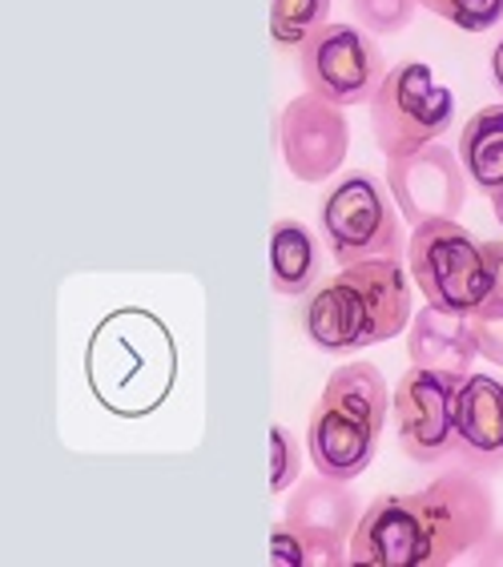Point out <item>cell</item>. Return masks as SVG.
Instances as JSON below:
<instances>
[{"instance_id":"obj_17","label":"cell","mask_w":503,"mask_h":567,"mask_svg":"<svg viewBox=\"0 0 503 567\" xmlns=\"http://www.w3.org/2000/svg\"><path fill=\"white\" fill-rule=\"evenodd\" d=\"M270 564L278 567H339L350 564L347 556V544L339 539H330L322 532H310V527H298L290 519L274 527L270 535Z\"/></svg>"},{"instance_id":"obj_13","label":"cell","mask_w":503,"mask_h":567,"mask_svg":"<svg viewBox=\"0 0 503 567\" xmlns=\"http://www.w3.org/2000/svg\"><path fill=\"white\" fill-rule=\"evenodd\" d=\"M407 354H411L415 367L468 379L471 362L480 359L471 318L451 315V310H439V306L427 302L423 310L411 318V327H407Z\"/></svg>"},{"instance_id":"obj_1","label":"cell","mask_w":503,"mask_h":567,"mask_svg":"<svg viewBox=\"0 0 503 567\" xmlns=\"http://www.w3.org/2000/svg\"><path fill=\"white\" fill-rule=\"evenodd\" d=\"M487 475L451 467L423 492L379 495L359 515L347 556L362 567H448L495 532Z\"/></svg>"},{"instance_id":"obj_8","label":"cell","mask_w":503,"mask_h":567,"mask_svg":"<svg viewBox=\"0 0 503 567\" xmlns=\"http://www.w3.org/2000/svg\"><path fill=\"white\" fill-rule=\"evenodd\" d=\"M298 76L307 93H318L330 105L347 110V105H367L374 97V89L387 76V61L383 49L374 44V33L327 21L298 49Z\"/></svg>"},{"instance_id":"obj_5","label":"cell","mask_w":503,"mask_h":567,"mask_svg":"<svg viewBox=\"0 0 503 567\" xmlns=\"http://www.w3.org/2000/svg\"><path fill=\"white\" fill-rule=\"evenodd\" d=\"M407 270L427 302L468 318L480 315L492 286L487 250L483 241H475V234L460 226V218L419 221L407 241Z\"/></svg>"},{"instance_id":"obj_4","label":"cell","mask_w":503,"mask_h":567,"mask_svg":"<svg viewBox=\"0 0 503 567\" xmlns=\"http://www.w3.org/2000/svg\"><path fill=\"white\" fill-rule=\"evenodd\" d=\"M391 391L374 362H342L318 394L307 426V451L315 471L355 483L371 467L383 439Z\"/></svg>"},{"instance_id":"obj_16","label":"cell","mask_w":503,"mask_h":567,"mask_svg":"<svg viewBox=\"0 0 503 567\" xmlns=\"http://www.w3.org/2000/svg\"><path fill=\"white\" fill-rule=\"evenodd\" d=\"M455 153H460L471 186L492 197L503 186V105H487L475 117H468Z\"/></svg>"},{"instance_id":"obj_19","label":"cell","mask_w":503,"mask_h":567,"mask_svg":"<svg viewBox=\"0 0 503 567\" xmlns=\"http://www.w3.org/2000/svg\"><path fill=\"white\" fill-rule=\"evenodd\" d=\"M419 0H350V17L374 37L403 33L411 17H415Z\"/></svg>"},{"instance_id":"obj_20","label":"cell","mask_w":503,"mask_h":567,"mask_svg":"<svg viewBox=\"0 0 503 567\" xmlns=\"http://www.w3.org/2000/svg\"><path fill=\"white\" fill-rule=\"evenodd\" d=\"M298 467H302V451H298L295 435L286 426H270V492L286 495V487L298 483Z\"/></svg>"},{"instance_id":"obj_3","label":"cell","mask_w":503,"mask_h":567,"mask_svg":"<svg viewBox=\"0 0 503 567\" xmlns=\"http://www.w3.org/2000/svg\"><path fill=\"white\" fill-rule=\"evenodd\" d=\"M89 391L110 415L145 419L170 399L177 379L174 334L154 310L121 306L105 315L85 347Z\"/></svg>"},{"instance_id":"obj_10","label":"cell","mask_w":503,"mask_h":567,"mask_svg":"<svg viewBox=\"0 0 503 567\" xmlns=\"http://www.w3.org/2000/svg\"><path fill=\"white\" fill-rule=\"evenodd\" d=\"M278 150L290 177L307 186L335 177L350 153V125L342 117V105H330L318 93L286 101V110L278 113Z\"/></svg>"},{"instance_id":"obj_27","label":"cell","mask_w":503,"mask_h":567,"mask_svg":"<svg viewBox=\"0 0 503 567\" xmlns=\"http://www.w3.org/2000/svg\"><path fill=\"white\" fill-rule=\"evenodd\" d=\"M443 4H448V0H419V9H427V12H443Z\"/></svg>"},{"instance_id":"obj_26","label":"cell","mask_w":503,"mask_h":567,"mask_svg":"<svg viewBox=\"0 0 503 567\" xmlns=\"http://www.w3.org/2000/svg\"><path fill=\"white\" fill-rule=\"evenodd\" d=\"M492 209H495V221H500V226H503V186L492 194Z\"/></svg>"},{"instance_id":"obj_12","label":"cell","mask_w":503,"mask_h":567,"mask_svg":"<svg viewBox=\"0 0 503 567\" xmlns=\"http://www.w3.org/2000/svg\"><path fill=\"white\" fill-rule=\"evenodd\" d=\"M455 463L480 475L503 471V382L471 371L460 386V447Z\"/></svg>"},{"instance_id":"obj_7","label":"cell","mask_w":503,"mask_h":567,"mask_svg":"<svg viewBox=\"0 0 503 567\" xmlns=\"http://www.w3.org/2000/svg\"><path fill=\"white\" fill-rule=\"evenodd\" d=\"M394 209L391 189L371 174H350L330 189L322 202V238L335 266L362 262V258H399L407 250V234Z\"/></svg>"},{"instance_id":"obj_18","label":"cell","mask_w":503,"mask_h":567,"mask_svg":"<svg viewBox=\"0 0 503 567\" xmlns=\"http://www.w3.org/2000/svg\"><path fill=\"white\" fill-rule=\"evenodd\" d=\"M330 17V0H270V37L278 49H302Z\"/></svg>"},{"instance_id":"obj_22","label":"cell","mask_w":503,"mask_h":567,"mask_svg":"<svg viewBox=\"0 0 503 567\" xmlns=\"http://www.w3.org/2000/svg\"><path fill=\"white\" fill-rule=\"evenodd\" d=\"M483 250H487V266H492V286H487L480 315L471 318H503V241H483Z\"/></svg>"},{"instance_id":"obj_25","label":"cell","mask_w":503,"mask_h":567,"mask_svg":"<svg viewBox=\"0 0 503 567\" xmlns=\"http://www.w3.org/2000/svg\"><path fill=\"white\" fill-rule=\"evenodd\" d=\"M492 73H495V85L503 89V41L495 44V53H492Z\"/></svg>"},{"instance_id":"obj_14","label":"cell","mask_w":503,"mask_h":567,"mask_svg":"<svg viewBox=\"0 0 503 567\" xmlns=\"http://www.w3.org/2000/svg\"><path fill=\"white\" fill-rule=\"evenodd\" d=\"M283 519H290L298 527H310V532H322L350 547V535L359 527V499L350 492V483L315 471L310 480H302L290 492Z\"/></svg>"},{"instance_id":"obj_23","label":"cell","mask_w":503,"mask_h":567,"mask_svg":"<svg viewBox=\"0 0 503 567\" xmlns=\"http://www.w3.org/2000/svg\"><path fill=\"white\" fill-rule=\"evenodd\" d=\"M471 330H475L480 359L503 367V318H471Z\"/></svg>"},{"instance_id":"obj_21","label":"cell","mask_w":503,"mask_h":567,"mask_svg":"<svg viewBox=\"0 0 503 567\" xmlns=\"http://www.w3.org/2000/svg\"><path fill=\"white\" fill-rule=\"evenodd\" d=\"M439 17L460 24L463 33H487L492 24L503 21V0H448Z\"/></svg>"},{"instance_id":"obj_6","label":"cell","mask_w":503,"mask_h":567,"mask_svg":"<svg viewBox=\"0 0 503 567\" xmlns=\"http://www.w3.org/2000/svg\"><path fill=\"white\" fill-rule=\"evenodd\" d=\"M367 110H371L374 145L391 162V157H407V153L439 142L455 117V97H451V89L435 85L431 65L399 61L394 69H387L383 85L374 89Z\"/></svg>"},{"instance_id":"obj_11","label":"cell","mask_w":503,"mask_h":567,"mask_svg":"<svg viewBox=\"0 0 503 567\" xmlns=\"http://www.w3.org/2000/svg\"><path fill=\"white\" fill-rule=\"evenodd\" d=\"M468 182L460 153H451L443 142L387 162V189L411 226L431 218H460L468 206Z\"/></svg>"},{"instance_id":"obj_24","label":"cell","mask_w":503,"mask_h":567,"mask_svg":"<svg viewBox=\"0 0 503 567\" xmlns=\"http://www.w3.org/2000/svg\"><path fill=\"white\" fill-rule=\"evenodd\" d=\"M475 564H503V532H492L475 551H471Z\"/></svg>"},{"instance_id":"obj_15","label":"cell","mask_w":503,"mask_h":567,"mask_svg":"<svg viewBox=\"0 0 503 567\" xmlns=\"http://www.w3.org/2000/svg\"><path fill=\"white\" fill-rule=\"evenodd\" d=\"M322 282L318 241L307 221L278 218L270 229V286L283 298H307Z\"/></svg>"},{"instance_id":"obj_2","label":"cell","mask_w":503,"mask_h":567,"mask_svg":"<svg viewBox=\"0 0 503 567\" xmlns=\"http://www.w3.org/2000/svg\"><path fill=\"white\" fill-rule=\"evenodd\" d=\"M411 318V270L399 258H362L339 266L302 302V330L327 354H350L399 339Z\"/></svg>"},{"instance_id":"obj_9","label":"cell","mask_w":503,"mask_h":567,"mask_svg":"<svg viewBox=\"0 0 503 567\" xmlns=\"http://www.w3.org/2000/svg\"><path fill=\"white\" fill-rule=\"evenodd\" d=\"M460 386L463 379L411 367L391 394L399 447L411 463H443L460 447Z\"/></svg>"}]
</instances>
